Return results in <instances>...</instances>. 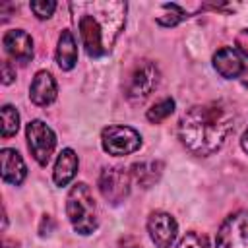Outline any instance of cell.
I'll list each match as a JSON object with an SVG mask.
<instances>
[{
	"instance_id": "obj_1",
	"label": "cell",
	"mask_w": 248,
	"mask_h": 248,
	"mask_svg": "<svg viewBox=\"0 0 248 248\" xmlns=\"http://www.w3.org/2000/svg\"><path fill=\"white\" fill-rule=\"evenodd\" d=\"M74 21L79 31L81 45L91 58L110 52L126 23V4L118 0L105 2H74L70 4Z\"/></svg>"
},
{
	"instance_id": "obj_2",
	"label": "cell",
	"mask_w": 248,
	"mask_h": 248,
	"mask_svg": "<svg viewBox=\"0 0 248 248\" xmlns=\"http://www.w3.org/2000/svg\"><path fill=\"white\" fill-rule=\"evenodd\" d=\"M232 120L234 114L225 103L194 105L178 122V138L190 153L207 157L221 149L232 130Z\"/></svg>"
},
{
	"instance_id": "obj_3",
	"label": "cell",
	"mask_w": 248,
	"mask_h": 248,
	"mask_svg": "<svg viewBox=\"0 0 248 248\" xmlns=\"http://www.w3.org/2000/svg\"><path fill=\"white\" fill-rule=\"evenodd\" d=\"M66 215L74 227L76 232L79 234H91L99 227V215H97V205L93 200V194L85 182H78L72 186L66 198Z\"/></svg>"
},
{
	"instance_id": "obj_4",
	"label": "cell",
	"mask_w": 248,
	"mask_h": 248,
	"mask_svg": "<svg viewBox=\"0 0 248 248\" xmlns=\"http://www.w3.org/2000/svg\"><path fill=\"white\" fill-rule=\"evenodd\" d=\"M159 78H161L159 68L153 62L149 60L138 62V66L130 74V79L126 85V97L132 103H143L153 93V89H157Z\"/></svg>"
},
{
	"instance_id": "obj_5",
	"label": "cell",
	"mask_w": 248,
	"mask_h": 248,
	"mask_svg": "<svg viewBox=\"0 0 248 248\" xmlns=\"http://www.w3.org/2000/svg\"><path fill=\"white\" fill-rule=\"evenodd\" d=\"M25 138H27V147L33 155V159L45 167L56 147V136L52 132V128L48 124H45L43 120H31L25 128Z\"/></svg>"
},
{
	"instance_id": "obj_6",
	"label": "cell",
	"mask_w": 248,
	"mask_h": 248,
	"mask_svg": "<svg viewBox=\"0 0 248 248\" xmlns=\"http://www.w3.org/2000/svg\"><path fill=\"white\" fill-rule=\"evenodd\" d=\"M101 143L103 149L108 155H130L140 149L141 145V136L138 130L132 126H107L101 132Z\"/></svg>"
},
{
	"instance_id": "obj_7",
	"label": "cell",
	"mask_w": 248,
	"mask_h": 248,
	"mask_svg": "<svg viewBox=\"0 0 248 248\" xmlns=\"http://www.w3.org/2000/svg\"><path fill=\"white\" fill-rule=\"evenodd\" d=\"M215 248H248V211H236L221 223Z\"/></svg>"
},
{
	"instance_id": "obj_8",
	"label": "cell",
	"mask_w": 248,
	"mask_h": 248,
	"mask_svg": "<svg viewBox=\"0 0 248 248\" xmlns=\"http://www.w3.org/2000/svg\"><path fill=\"white\" fill-rule=\"evenodd\" d=\"M130 184H132L130 174L118 167L105 169L99 176V190H101L103 198L107 202H110L112 205H118L120 202H124L128 198Z\"/></svg>"
},
{
	"instance_id": "obj_9",
	"label": "cell",
	"mask_w": 248,
	"mask_h": 248,
	"mask_svg": "<svg viewBox=\"0 0 248 248\" xmlns=\"http://www.w3.org/2000/svg\"><path fill=\"white\" fill-rule=\"evenodd\" d=\"M147 232L157 248H170L176 240L178 225L167 211H153L147 219Z\"/></svg>"
},
{
	"instance_id": "obj_10",
	"label": "cell",
	"mask_w": 248,
	"mask_h": 248,
	"mask_svg": "<svg viewBox=\"0 0 248 248\" xmlns=\"http://www.w3.org/2000/svg\"><path fill=\"white\" fill-rule=\"evenodd\" d=\"M2 45H4L6 54L12 60L19 62V64H27L33 58V39L23 29H10V31H6L4 39H2Z\"/></svg>"
},
{
	"instance_id": "obj_11",
	"label": "cell",
	"mask_w": 248,
	"mask_h": 248,
	"mask_svg": "<svg viewBox=\"0 0 248 248\" xmlns=\"http://www.w3.org/2000/svg\"><path fill=\"white\" fill-rule=\"evenodd\" d=\"M213 68L217 70V74L225 79H234L240 78L244 68V62L240 58V54L232 48V46H221L215 54H213Z\"/></svg>"
},
{
	"instance_id": "obj_12",
	"label": "cell",
	"mask_w": 248,
	"mask_h": 248,
	"mask_svg": "<svg viewBox=\"0 0 248 248\" xmlns=\"http://www.w3.org/2000/svg\"><path fill=\"white\" fill-rule=\"evenodd\" d=\"M56 93H58V89H56V81H54L52 74L46 70L37 72L29 85V99L37 107H46V105L54 103Z\"/></svg>"
},
{
	"instance_id": "obj_13",
	"label": "cell",
	"mask_w": 248,
	"mask_h": 248,
	"mask_svg": "<svg viewBox=\"0 0 248 248\" xmlns=\"http://www.w3.org/2000/svg\"><path fill=\"white\" fill-rule=\"evenodd\" d=\"M0 161H2V180L14 186H19L25 176H27V167L23 157L10 147H4L0 151Z\"/></svg>"
},
{
	"instance_id": "obj_14",
	"label": "cell",
	"mask_w": 248,
	"mask_h": 248,
	"mask_svg": "<svg viewBox=\"0 0 248 248\" xmlns=\"http://www.w3.org/2000/svg\"><path fill=\"white\" fill-rule=\"evenodd\" d=\"M78 167H79V161H78V155L74 149L66 147L58 153L56 157V163H54V170H52V180L56 186H68L76 172H78Z\"/></svg>"
},
{
	"instance_id": "obj_15",
	"label": "cell",
	"mask_w": 248,
	"mask_h": 248,
	"mask_svg": "<svg viewBox=\"0 0 248 248\" xmlns=\"http://www.w3.org/2000/svg\"><path fill=\"white\" fill-rule=\"evenodd\" d=\"M56 62L60 70H72L78 62V43L72 35V31H62L58 37V46H56Z\"/></svg>"
},
{
	"instance_id": "obj_16",
	"label": "cell",
	"mask_w": 248,
	"mask_h": 248,
	"mask_svg": "<svg viewBox=\"0 0 248 248\" xmlns=\"http://www.w3.org/2000/svg\"><path fill=\"white\" fill-rule=\"evenodd\" d=\"M186 17H190L188 10L182 8L180 4L170 2V4H161L159 16H157L155 19H157V23L163 25V27H174L176 23H180V21L186 19Z\"/></svg>"
},
{
	"instance_id": "obj_17",
	"label": "cell",
	"mask_w": 248,
	"mask_h": 248,
	"mask_svg": "<svg viewBox=\"0 0 248 248\" xmlns=\"http://www.w3.org/2000/svg\"><path fill=\"white\" fill-rule=\"evenodd\" d=\"M132 169H134V170H132V176H134L143 188H149L153 182L159 180L163 165L151 161V163H138V165H134Z\"/></svg>"
},
{
	"instance_id": "obj_18",
	"label": "cell",
	"mask_w": 248,
	"mask_h": 248,
	"mask_svg": "<svg viewBox=\"0 0 248 248\" xmlns=\"http://www.w3.org/2000/svg\"><path fill=\"white\" fill-rule=\"evenodd\" d=\"M172 112H174V99L167 97V99H161L159 103H155L151 108H147L145 118H147L151 124H159V122H163L165 118H169Z\"/></svg>"
},
{
	"instance_id": "obj_19",
	"label": "cell",
	"mask_w": 248,
	"mask_h": 248,
	"mask_svg": "<svg viewBox=\"0 0 248 248\" xmlns=\"http://www.w3.org/2000/svg\"><path fill=\"white\" fill-rule=\"evenodd\" d=\"M2 114V138H12L19 130V114L12 105H4L0 108Z\"/></svg>"
},
{
	"instance_id": "obj_20",
	"label": "cell",
	"mask_w": 248,
	"mask_h": 248,
	"mask_svg": "<svg viewBox=\"0 0 248 248\" xmlns=\"http://www.w3.org/2000/svg\"><path fill=\"white\" fill-rule=\"evenodd\" d=\"M176 248H209V240L205 234H200V232H186L180 240H178V246Z\"/></svg>"
},
{
	"instance_id": "obj_21",
	"label": "cell",
	"mask_w": 248,
	"mask_h": 248,
	"mask_svg": "<svg viewBox=\"0 0 248 248\" xmlns=\"http://www.w3.org/2000/svg\"><path fill=\"white\" fill-rule=\"evenodd\" d=\"M29 6H31V12L39 19H48L56 10V2H52V0H35Z\"/></svg>"
},
{
	"instance_id": "obj_22",
	"label": "cell",
	"mask_w": 248,
	"mask_h": 248,
	"mask_svg": "<svg viewBox=\"0 0 248 248\" xmlns=\"http://www.w3.org/2000/svg\"><path fill=\"white\" fill-rule=\"evenodd\" d=\"M234 45H236L238 52H240V54H244V56L248 58V29H242V31L236 35Z\"/></svg>"
},
{
	"instance_id": "obj_23",
	"label": "cell",
	"mask_w": 248,
	"mask_h": 248,
	"mask_svg": "<svg viewBox=\"0 0 248 248\" xmlns=\"http://www.w3.org/2000/svg\"><path fill=\"white\" fill-rule=\"evenodd\" d=\"M14 78H16V68H12L10 62H4L2 64V83L8 85L14 81Z\"/></svg>"
},
{
	"instance_id": "obj_24",
	"label": "cell",
	"mask_w": 248,
	"mask_h": 248,
	"mask_svg": "<svg viewBox=\"0 0 248 248\" xmlns=\"http://www.w3.org/2000/svg\"><path fill=\"white\" fill-rule=\"evenodd\" d=\"M240 145H242V149L248 153V126H246V130H244V134H242V140H240Z\"/></svg>"
},
{
	"instance_id": "obj_25",
	"label": "cell",
	"mask_w": 248,
	"mask_h": 248,
	"mask_svg": "<svg viewBox=\"0 0 248 248\" xmlns=\"http://www.w3.org/2000/svg\"><path fill=\"white\" fill-rule=\"evenodd\" d=\"M240 81H242V85H244V87H248V70H244V72H242Z\"/></svg>"
},
{
	"instance_id": "obj_26",
	"label": "cell",
	"mask_w": 248,
	"mask_h": 248,
	"mask_svg": "<svg viewBox=\"0 0 248 248\" xmlns=\"http://www.w3.org/2000/svg\"><path fill=\"white\" fill-rule=\"evenodd\" d=\"M2 248H16V244H12L10 240H4V244H2Z\"/></svg>"
}]
</instances>
